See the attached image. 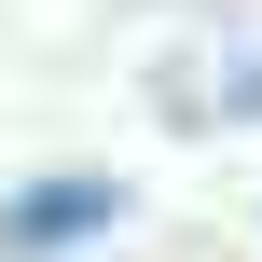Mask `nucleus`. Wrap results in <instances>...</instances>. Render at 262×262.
<instances>
[{"mask_svg": "<svg viewBox=\"0 0 262 262\" xmlns=\"http://www.w3.org/2000/svg\"><path fill=\"white\" fill-rule=\"evenodd\" d=\"M83 221H111V180H83V193H41L14 235H28V249H55V235H83Z\"/></svg>", "mask_w": 262, "mask_h": 262, "instance_id": "f257e3e1", "label": "nucleus"}]
</instances>
